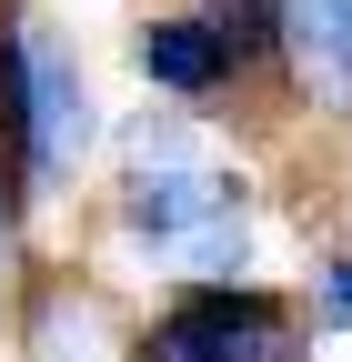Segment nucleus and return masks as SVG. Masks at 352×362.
<instances>
[{"instance_id":"nucleus-2","label":"nucleus","mask_w":352,"mask_h":362,"mask_svg":"<svg viewBox=\"0 0 352 362\" xmlns=\"http://www.w3.org/2000/svg\"><path fill=\"white\" fill-rule=\"evenodd\" d=\"M0 141H11V161H20L30 192L71 181L81 141H91V90H81V61H71L40 21H11V30H0Z\"/></svg>"},{"instance_id":"nucleus-4","label":"nucleus","mask_w":352,"mask_h":362,"mask_svg":"<svg viewBox=\"0 0 352 362\" xmlns=\"http://www.w3.org/2000/svg\"><path fill=\"white\" fill-rule=\"evenodd\" d=\"M272 40H282L292 81L352 121V0H272Z\"/></svg>"},{"instance_id":"nucleus-3","label":"nucleus","mask_w":352,"mask_h":362,"mask_svg":"<svg viewBox=\"0 0 352 362\" xmlns=\"http://www.w3.org/2000/svg\"><path fill=\"white\" fill-rule=\"evenodd\" d=\"M151 362H302V332L252 282H182V302L151 332Z\"/></svg>"},{"instance_id":"nucleus-5","label":"nucleus","mask_w":352,"mask_h":362,"mask_svg":"<svg viewBox=\"0 0 352 362\" xmlns=\"http://www.w3.org/2000/svg\"><path fill=\"white\" fill-rule=\"evenodd\" d=\"M121 332H111V312L91 292H40L30 312V362H111Z\"/></svg>"},{"instance_id":"nucleus-6","label":"nucleus","mask_w":352,"mask_h":362,"mask_svg":"<svg viewBox=\"0 0 352 362\" xmlns=\"http://www.w3.org/2000/svg\"><path fill=\"white\" fill-rule=\"evenodd\" d=\"M322 322H352V252L322 272Z\"/></svg>"},{"instance_id":"nucleus-7","label":"nucleus","mask_w":352,"mask_h":362,"mask_svg":"<svg viewBox=\"0 0 352 362\" xmlns=\"http://www.w3.org/2000/svg\"><path fill=\"white\" fill-rule=\"evenodd\" d=\"M0 252H11V221H0Z\"/></svg>"},{"instance_id":"nucleus-1","label":"nucleus","mask_w":352,"mask_h":362,"mask_svg":"<svg viewBox=\"0 0 352 362\" xmlns=\"http://www.w3.org/2000/svg\"><path fill=\"white\" fill-rule=\"evenodd\" d=\"M121 221H131L161 262H182L192 282H232V272H242V181L211 171L182 121H141V131H131Z\"/></svg>"}]
</instances>
